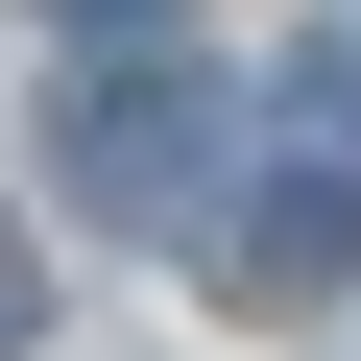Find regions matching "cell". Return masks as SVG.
<instances>
[{
    "instance_id": "obj_1",
    "label": "cell",
    "mask_w": 361,
    "mask_h": 361,
    "mask_svg": "<svg viewBox=\"0 0 361 361\" xmlns=\"http://www.w3.org/2000/svg\"><path fill=\"white\" fill-rule=\"evenodd\" d=\"M49 169H73L97 217H217V49H193V25H73Z\"/></svg>"
},
{
    "instance_id": "obj_2",
    "label": "cell",
    "mask_w": 361,
    "mask_h": 361,
    "mask_svg": "<svg viewBox=\"0 0 361 361\" xmlns=\"http://www.w3.org/2000/svg\"><path fill=\"white\" fill-rule=\"evenodd\" d=\"M193 265H217V313H337V289H361V169H337V145L265 169L241 217H193Z\"/></svg>"
},
{
    "instance_id": "obj_3",
    "label": "cell",
    "mask_w": 361,
    "mask_h": 361,
    "mask_svg": "<svg viewBox=\"0 0 361 361\" xmlns=\"http://www.w3.org/2000/svg\"><path fill=\"white\" fill-rule=\"evenodd\" d=\"M25 313H49V241H25V217H0V361H25Z\"/></svg>"
},
{
    "instance_id": "obj_4",
    "label": "cell",
    "mask_w": 361,
    "mask_h": 361,
    "mask_svg": "<svg viewBox=\"0 0 361 361\" xmlns=\"http://www.w3.org/2000/svg\"><path fill=\"white\" fill-rule=\"evenodd\" d=\"M313 121H337V169H361V49H337V73H313Z\"/></svg>"
}]
</instances>
